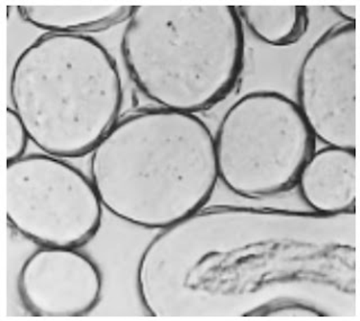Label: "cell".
<instances>
[{
	"label": "cell",
	"mask_w": 360,
	"mask_h": 321,
	"mask_svg": "<svg viewBox=\"0 0 360 321\" xmlns=\"http://www.w3.org/2000/svg\"><path fill=\"white\" fill-rule=\"evenodd\" d=\"M331 8L338 17H340L341 22L356 24L357 5L335 6V7H331Z\"/></svg>",
	"instance_id": "4fadbf2b"
},
{
	"label": "cell",
	"mask_w": 360,
	"mask_h": 321,
	"mask_svg": "<svg viewBox=\"0 0 360 321\" xmlns=\"http://www.w3.org/2000/svg\"><path fill=\"white\" fill-rule=\"evenodd\" d=\"M243 27L260 42L286 48L303 39L309 26L305 6H236Z\"/></svg>",
	"instance_id": "8fae6325"
},
{
	"label": "cell",
	"mask_w": 360,
	"mask_h": 321,
	"mask_svg": "<svg viewBox=\"0 0 360 321\" xmlns=\"http://www.w3.org/2000/svg\"><path fill=\"white\" fill-rule=\"evenodd\" d=\"M103 211L89 176L65 159L32 153L7 163V222L37 247H84L101 230Z\"/></svg>",
	"instance_id": "8992f818"
},
{
	"label": "cell",
	"mask_w": 360,
	"mask_h": 321,
	"mask_svg": "<svg viewBox=\"0 0 360 321\" xmlns=\"http://www.w3.org/2000/svg\"><path fill=\"white\" fill-rule=\"evenodd\" d=\"M356 213L205 206L159 231L135 289L157 318L322 315L313 296H354Z\"/></svg>",
	"instance_id": "6da1fadb"
},
{
	"label": "cell",
	"mask_w": 360,
	"mask_h": 321,
	"mask_svg": "<svg viewBox=\"0 0 360 321\" xmlns=\"http://www.w3.org/2000/svg\"><path fill=\"white\" fill-rule=\"evenodd\" d=\"M295 103L315 140L356 150V24L338 23L309 46L298 67Z\"/></svg>",
	"instance_id": "52a82bcc"
},
{
	"label": "cell",
	"mask_w": 360,
	"mask_h": 321,
	"mask_svg": "<svg viewBox=\"0 0 360 321\" xmlns=\"http://www.w3.org/2000/svg\"><path fill=\"white\" fill-rule=\"evenodd\" d=\"M7 163L17 160L26 155L28 142H31L28 138L25 127H22V122L16 115V113L11 107L7 108Z\"/></svg>",
	"instance_id": "7c38bea8"
},
{
	"label": "cell",
	"mask_w": 360,
	"mask_h": 321,
	"mask_svg": "<svg viewBox=\"0 0 360 321\" xmlns=\"http://www.w3.org/2000/svg\"><path fill=\"white\" fill-rule=\"evenodd\" d=\"M103 285L98 264L75 248L39 247L22 262L17 275L22 307L44 318L89 315L101 302Z\"/></svg>",
	"instance_id": "ba28073f"
},
{
	"label": "cell",
	"mask_w": 360,
	"mask_h": 321,
	"mask_svg": "<svg viewBox=\"0 0 360 321\" xmlns=\"http://www.w3.org/2000/svg\"><path fill=\"white\" fill-rule=\"evenodd\" d=\"M133 6H17V14L44 34L90 35L127 22Z\"/></svg>",
	"instance_id": "30bf717a"
},
{
	"label": "cell",
	"mask_w": 360,
	"mask_h": 321,
	"mask_svg": "<svg viewBox=\"0 0 360 321\" xmlns=\"http://www.w3.org/2000/svg\"><path fill=\"white\" fill-rule=\"evenodd\" d=\"M213 137L219 182L247 200L294 189L316 149L295 101L276 90L242 95L225 111Z\"/></svg>",
	"instance_id": "5b68a950"
},
{
	"label": "cell",
	"mask_w": 360,
	"mask_h": 321,
	"mask_svg": "<svg viewBox=\"0 0 360 321\" xmlns=\"http://www.w3.org/2000/svg\"><path fill=\"white\" fill-rule=\"evenodd\" d=\"M295 187L309 211L326 215L356 213V150L330 146L315 149Z\"/></svg>",
	"instance_id": "9c48e42d"
},
{
	"label": "cell",
	"mask_w": 360,
	"mask_h": 321,
	"mask_svg": "<svg viewBox=\"0 0 360 321\" xmlns=\"http://www.w3.org/2000/svg\"><path fill=\"white\" fill-rule=\"evenodd\" d=\"M245 54L236 6H133L121 37L124 67L141 95L196 115L232 93Z\"/></svg>",
	"instance_id": "3957f363"
},
{
	"label": "cell",
	"mask_w": 360,
	"mask_h": 321,
	"mask_svg": "<svg viewBox=\"0 0 360 321\" xmlns=\"http://www.w3.org/2000/svg\"><path fill=\"white\" fill-rule=\"evenodd\" d=\"M89 178L112 217L163 230L205 208L217 189L213 133L196 114L134 111L90 152Z\"/></svg>",
	"instance_id": "7a4b0ae2"
},
{
	"label": "cell",
	"mask_w": 360,
	"mask_h": 321,
	"mask_svg": "<svg viewBox=\"0 0 360 321\" xmlns=\"http://www.w3.org/2000/svg\"><path fill=\"white\" fill-rule=\"evenodd\" d=\"M11 108L45 155H89L121 118L123 80L110 51L90 35L43 34L17 56Z\"/></svg>",
	"instance_id": "277c9868"
}]
</instances>
